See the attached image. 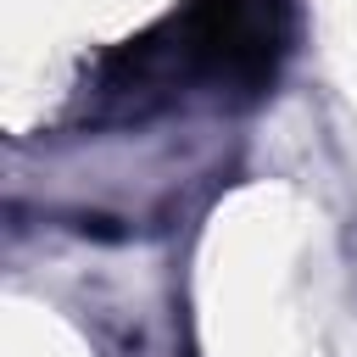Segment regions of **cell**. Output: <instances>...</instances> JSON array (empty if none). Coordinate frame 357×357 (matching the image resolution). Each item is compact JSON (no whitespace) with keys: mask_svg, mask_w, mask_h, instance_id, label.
Listing matches in <instances>:
<instances>
[{"mask_svg":"<svg viewBox=\"0 0 357 357\" xmlns=\"http://www.w3.org/2000/svg\"><path fill=\"white\" fill-rule=\"evenodd\" d=\"M279 61H284V0H190L156 33L128 39L106 73L123 89L151 73H184L240 95H262Z\"/></svg>","mask_w":357,"mask_h":357,"instance_id":"6da1fadb","label":"cell"}]
</instances>
